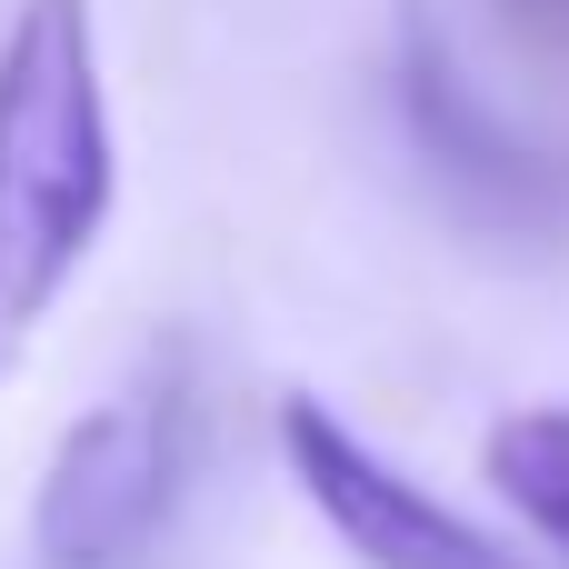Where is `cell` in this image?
<instances>
[{"instance_id":"277c9868","label":"cell","mask_w":569,"mask_h":569,"mask_svg":"<svg viewBox=\"0 0 569 569\" xmlns=\"http://www.w3.org/2000/svg\"><path fill=\"white\" fill-rule=\"evenodd\" d=\"M480 470H490V490L510 500V520L569 560V400L500 410L490 440H480Z\"/></svg>"},{"instance_id":"3957f363","label":"cell","mask_w":569,"mask_h":569,"mask_svg":"<svg viewBox=\"0 0 569 569\" xmlns=\"http://www.w3.org/2000/svg\"><path fill=\"white\" fill-rule=\"evenodd\" d=\"M270 430H280L290 490L320 510V530H330L360 569H530L510 540H490V530L460 520L440 490H420L400 460H380L330 400L290 390V400L270 410Z\"/></svg>"},{"instance_id":"6da1fadb","label":"cell","mask_w":569,"mask_h":569,"mask_svg":"<svg viewBox=\"0 0 569 569\" xmlns=\"http://www.w3.org/2000/svg\"><path fill=\"white\" fill-rule=\"evenodd\" d=\"M120 200V130L90 0H20L0 30V380L90 270Z\"/></svg>"},{"instance_id":"7a4b0ae2","label":"cell","mask_w":569,"mask_h":569,"mask_svg":"<svg viewBox=\"0 0 569 569\" xmlns=\"http://www.w3.org/2000/svg\"><path fill=\"white\" fill-rule=\"evenodd\" d=\"M190 430H200L190 350L160 340L130 380H110L50 440V470L30 490V560L40 569H130L170 530V510L190 490Z\"/></svg>"}]
</instances>
